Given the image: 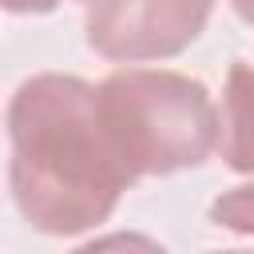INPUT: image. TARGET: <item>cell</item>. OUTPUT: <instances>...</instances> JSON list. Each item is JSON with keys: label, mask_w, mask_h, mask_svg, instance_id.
<instances>
[{"label": "cell", "mask_w": 254, "mask_h": 254, "mask_svg": "<svg viewBox=\"0 0 254 254\" xmlns=\"http://www.w3.org/2000/svg\"><path fill=\"white\" fill-rule=\"evenodd\" d=\"M214 0H83V40L111 64L183 56L210 24Z\"/></svg>", "instance_id": "3957f363"}, {"label": "cell", "mask_w": 254, "mask_h": 254, "mask_svg": "<svg viewBox=\"0 0 254 254\" xmlns=\"http://www.w3.org/2000/svg\"><path fill=\"white\" fill-rule=\"evenodd\" d=\"M230 8H234V16L242 20V24H250L254 28V0H226Z\"/></svg>", "instance_id": "ba28073f"}, {"label": "cell", "mask_w": 254, "mask_h": 254, "mask_svg": "<svg viewBox=\"0 0 254 254\" xmlns=\"http://www.w3.org/2000/svg\"><path fill=\"white\" fill-rule=\"evenodd\" d=\"M71 254H171L163 242H155L151 234H139V230H111V234H99L83 246H75Z\"/></svg>", "instance_id": "8992f818"}, {"label": "cell", "mask_w": 254, "mask_h": 254, "mask_svg": "<svg viewBox=\"0 0 254 254\" xmlns=\"http://www.w3.org/2000/svg\"><path fill=\"white\" fill-rule=\"evenodd\" d=\"M206 254H250V250H206Z\"/></svg>", "instance_id": "9c48e42d"}, {"label": "cell", "mask_w": 254, "mask_h": 254, "mask_svg": "<svg viewBox=\"0 0 254 254\" xmlns=\"http://www.w3.org/2000/svg\"><path fill=\"white\" fill-rule=\"evenodd\" d=\"M210 222L230 230V234H242V238H254V183H238L230 190H222L214 202H210Z\"/></svg>", "instance_id": "5b68a950"}, {"label": "cell", "mask_w": 254, "mask_h": 254, "mask_svg": "<svg viewBox=\"0 0 254 254\" xmlns=\"http://www.w3.org/2000/svg\"><path fill=\"white\" fill-rule=\"evenodd\" d=\"M0 4L12 16H44V12H56L64 0H0Z\"/></svg>", "instance_id": "52a82bcc"}, {"label": "cell", "mask_w": 254, "mask_h": 254, "mask_svg": "<svg viewBox=\"0 0 254 254\" xmlns=\"http://www.w3.org/2000/svg\"><path fill=\"white\" fill-rule=\"evenodd\" d=\"M95 91L107 139L135 183L194 171L218 151V103L187 71L119 67Z\"/></svg>", "instance_id": "7a4b0ae2"}, {"label": "cell", "mask_w": 254, "mask_h": 254, "mask_svg": "<svg viewBox=\"0 0 254 254\" xmlns=\"http://www.w3.org/2000/svg\"><path fill=\"white\" fill-rule=\"evenodd\" d=\"M218 155L230 171L254 175V64L234 60L218 107Z\"/></svg>", "instance_id": "277c9868"}, {"label": "cell", "mask_w": 254, "mask_h": 254, "mask_svg": "<svg viewBox=\"0 0 254 254\" xmlns=\"http://www.w3.org/2000/svg\"><path fill=\"white\" fill-rule=\"evenodd\" d=\"M4 127L12 202L40 234H83L107 222L135 187L107 139L95 83L79 75H28L8 99Z\"/></svg>", "instance_id": "6da1fadb"}]
</instances>
